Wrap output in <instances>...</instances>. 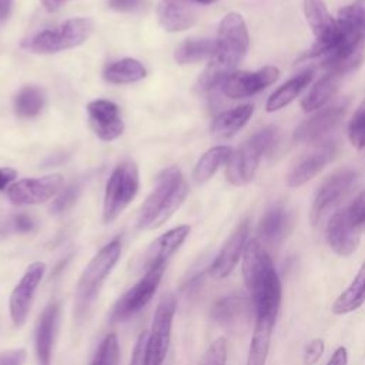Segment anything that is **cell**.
<instances>
[{
	"instance_id": "cell-1",
	"label": "cell",
	"mask_w": 365,
	"mask_h": 365,
	"mask_svg": "<svg viewBox=\"0 0 365 365\" xmlns=\"http://www.w3.org/2000/svg\"><path fill=\"white\" fill-rule=\"evenodd\" d=\"M250 46L248 29L240 13L231 11L222 17L215 38V53L197 81L201 93L220 88L224 78L237 70L245 58Z\"/></svg>"
},
{
	"instance_id": "cell-2",
	"label": "cell",
	"mask_w": 365,
	"mask_h": 365,
	"mask_svg": "<svg viewBox=\"0 0 365 365\" xmlns=\"http://www.w3.org/2000/svg\"><path fill=\"white\" fill-rule=\"evenodd\" d=\"M242 278L255 317L277 318L282 288L274 262L259 240H250L242 254Z\"/></svg>"
},
{
	"instance_id": "cell-3",
	"label": "cell",
	"mask_w": 365,
	"mask_h": 365,
	"mask_svg": "<svg viewBox=\"0 0 365 365\" xmlns=\"http://www.w3.org/2000/svg\"><path fill=\"white\" fill-rule=\"evenodd\" d=\"M188 184L177 165H170L163 170L153 191L143 202L137 227L141 230H153L163 225L185 201Z\"/></svg>"
},
{
	"instance_id": "cell-4",
	"label": "cell",
	"mask_w": 365,
	"mask_h": 365,
	"mask_svg": "<svg viewBox=\"0 0 365 365\" xmlns=\"http://www.w3.org/2000/svg\"><path fill=\"white\" fill-rule=\"evenodd\" d=\"M93 31L94 21L90 17H73L21 40L20 46L34 54H54L81 46Z\"/></svg>"
},
{
	"instance_id": "cell-5",
	"label": "cell",
	"mask_w": 365,
	"mask_h": 365,
	"mask_svg": "<svg viewBox=\"0 0 365 365\" xmlns=\"http://www.w3.org/2000/svg\"><path fill=\"white\" fill-rule=\"evenodd\" d=\"M277 141V128L264 127L245 140L237 150H232L225 167V177L228 182L232 185L248 184L254 178L261 158L275 147Z\"/></svg>"
},
{
	"instance_id": "cell-6",
	"label": "cell",
	"mask_w": 365,
	"mask_h": 365,
	"mask_svg": "<svg viewBox=\"0 0 365 365\" xmlns=\"http://www.w3.org/2000/svg\"><path fill=\"white\" fill-rule=\"evenodd\" d=\"M120 252V238H114L91 258V261L83 271L76 288V305L78 312L87 309V307L94 301L101 284L117 264Z\"/></svg>"
},
{
	"instance_id": "cell-7",
	"label": "cell",
	"mask_w": 365,
	"mask_h": 365,
	"mask_svg": "<svg viewBox=\"0 0 365 365\" xmlns=\"http://www.w3.org/2000/svg\"><path fill=\"white\" fill-rule=\"evenodd\" d=\"M140 173L134 161L120 163L111 173L103 201V221L113 222L133 201L138 191Z\"/></svg>"
},
{
	"instance_id": "cell-8",
	"label": "cell",
	"mask_w": 365,
	"mask_h": 365,
	"mask_svg": "<svg viewBox=\"0 0 365 365\" xmlns=\"http://www.w3.org/2000/svg\"><path fill=\"white\" fill-rule=\"evenodd\" d=\"M177 299L173 294L164 295L157 304L147 339V365H163L171 339V327Z\"/></svg>"
},
{
	"instance_id": "cell-9",
	"label": "cell",
	"mask_w": 365,
	"mask_h": 365,
	"mask_svg": "<svg viewBox=\"0 0 365 365\" xmlns=\"http://www.w3.org/2000/svg\"><path fill=\"white\" fill-rule=\"evenodd\" d=\"M305 20L315 37L314 46L304 58H322L332 47L336 36V19L331 16L324 0H304Z\"/></svg>"
},
{
	"instance_id": "cell-10",
	"label": "cell",
	"mask_w": 365,
	"mask_h": 365,
	"mask_svg": "<svg viewBox=\"0 0 365 365\" xmlns=\"http://www.w3.org/2000/svg\"><path fill=\"white\" fill-rule=\"evenodd\" d=\"M356 173L349 168H338L332 174H329L318 187L314 201L309 211V220L312 225H318L324 215L334 208L342 197L349 191L351 185L354 184Z\"/></svg>"
},
{
	"instance_id": "cell-11",
	"label": "cell",
	"mask_w": 365,
	"mask_h": 365,
	"mask_svg": "<svg viewBox=\"0 0 365 365\" xmlns=\"http://www.w3.org/2000/svg\"><path fill=\"white\" fill-rule=\"evenodd\" d=\"M349 104L351 98L344 96L318 108L295 128L294 140L298 143H312L322 138L344 118Z\"/></svg>"
},
{
	"instance_id": "cell-12",
	"label": "cell",
	"mask_w": 365,
	"mask_h": 365,
	"mask_svg": "<svg viewBox=\"0 0 365 365\" xmlns=\"http://www.w3.org/2000/svg\"><path fill=\"white\" fill-rule=\"evenodd\" d=\"M279 77V68L275 66H265L254 71L235 70L228 74L220 86L221 93L232 100L251 97L272 83Z\"/></svg>"
},
{
	"instance_id": "cell-13",
	"label": "cell",
	"mask_w": 365,
	"mask_h": 365,
	"mask_svg": "<svg viewBox=\"0 0 365 365\" xmlns=\"http://www.w3.org/2000/svg\"><path fill=\"white\" fill-rule=\"evenodd\" d=\"M164 268L165 265H158L145 271L144 277L117 301L113 309L114 321H124L133 317L150 302L160 285Z\"/></svg>"
},
{
	"instance_id": "cell-14",
	"label": "cell",
	"mask_w": 365,
	"mask_h": 365,
	"mask_svg": "<svg viewBox=\"0 0 365 365\" xmlns=\"http://www.w3.org/2000/svg\"><path fill=\"white\" fill-rule=\"evenodd\" d=\"M61 174H47L37 178H23L7 188L9 200L16 205H36L46 202L63 190Z\"/></svg>"
},
{
	"instance_id": "cell-15",
	"label": "cell",
	"mask_w": 365,
	"mask_h": 365,
	"mask_svg": "<svg viewBox=\"0 0 365 365\" xmlns=\"http://www.w3.org/2000/svg\"><path fill=\"white\" fill-rule=\"evenodd\" d=\"M46 274V264L36 261L29 265L24 275L19 281V284L14 287L11 295H10V317L16 327H21L29 315V311L31 308L34 294Z\"/></svg>"
},
{
	"instance_id": "cell-16",
	"label": "cell",
	"mask_w": 365,
	"mask_h": 365,
	"mask_svg": "<svg viewBox=\"0 0 365 365\" xmlns=\"http://www.w3.org/2000/svg\"><path fill=\"white\" fill-rule=\"evenodd\" d=\"M248 232H250V221L244 220L232 231V234L228 237V240L225 241V244L222 245V248L211 262L208 268V274L212 278L222 279L234 271L248 242L247 241Z\"/></svg>"
},
{
	"instance_id": "cell-17",
	"label": "cell",
	"mask_w": 365,
	"mask_h": 365,
	"mask_svg": "<svg viewBox=\"0 0 365 365\" xmlns=\"http://www.w3.org/2000/svg\"><path fill=\"white\" fill-rule=\"evenodd\" d=\"M361 230L351 221L346 208L336 211L327 224V241L339 257L352 255L361 241Z\"/></svg>"
},
{
	"instance_id": "cell-18",
	"label": "cell",
	"mask_w": 365,
	"mask_h": 365,
	"mask_svg": "<svg viewBox=\"0 0 365 365\" xmlns=\"http://www.w3.org/2000/svg\"><path fill=\"white\" fill-rule=\"evenodd\" d=\"M87 115L94 134L103 141H113L124 131L118 106L110 100L98 98L87 104Z\"/></svg>"
},
{
	"instance_id": "cell-19",
	"label": "cell",
	"mask_w": 365,
	"mask_h": 365,
	"mask_svg": "<svg viewBox=\"0 0 365 365\" xmlns=\"http://www.w3.org/2000/svg\"><path fill=\"white\" fill-rule=\"evenodd\" d=\"M358 64H339L328 68V71L311 87V90L301 100L304 111H317L331 101L341 87L342 80L355 68Z\"/></svg>"
},
{
	"instance_id": "cell-20",
	"label": "cell",
	"mask_w": 365,
	"mask_h": 365,
	"mask_svg": "<svg viewBox=\"0 0 365 365\" xmlns=\"http://www.w3.org/2000/svg\"><path fill=\"white\" fill-rule=\"evenodd\" d=\"M338 155V144L328 143L301 158L288 173L285 184L289 188L301 187L319 174Z\"/></svg>"
},
{
	"instance_id": "cell-21",
	"label": "cell",
	"mask_w": 365,
	"mask_h": 365,
	"mask_svg": "<svg viewBox=\"0 0 365 365\" xmlns=\"http://www.w3.org/2000/svg\"><path fill=\"white\" fill-rule=\"evenodd\" d=\"M160 26L168 33H180L197 21V7L191 0H160L155 9Z\"/></svg>"
},
{
	"instance_id": "cell-22",
	"label": "cell",
	"mask_w": 365,
	"mask_h": 365,
	"mask_svg": "<svg viewBox=\"0 0 365 365\" xmlns=\"http://www.w3.org/2000/svg\"><path fill=\"white\" fill-rule=\"evenodd\" d=\"M190 231H191V227L187 224H182L175 228H171L170 231L155 238L148 245V248L143 255L141 268L148 271L153 267L165 265L170 257L184 244Z\"/></svg>"
},
{
	"instance_id": "cell-23",
	"label": "cell",
	"mask_w": 365,
	"mask_h": 365,
	"mask_svg": "<svg viewBox=\"0 0 365 365\" xmlns=\"http://www.w3.org/2000/svg\"><path fill=\"white\" fill-rule=\"evenodd\" d=\"M292 224V211L284 202H275L268 207L258 222V240L267 244H278L289 234Z\"/></svg>"
},
{
	"instance_id": "cell-24",
	"label": "cell",
	"mask_w": 365,
	"mask_h": 365,
	"mask_svg": "<svg viewBox=\"0 0 365 365\" xmlns=\"http://www.w3.org/2000/svg\"><path fill=\"white\" fill-rule=\"evenodd\" d=\"M60 318L58 301L50 302L41 312L36 329V354L40 365H50L51 349Z\"/></svg>"
},
{
	"instance_id": "cell-25",
	"label": "cell",
	"mask_w": 365,
	"mask_h": 365,
	"mask_svg": "<svg viewBox=\"0 0 365 365\" xmlns=\"http://www.w3.org/2000/svg\"><path fill=\"white\" fill-rule=\"evenodd\" d=\"M252 113L254 107L251 104H241L220 113L211 123L212 137L218 140L231 138L248 123Z\"/></svg>"
},
{
	"instance_id": "cell-26",
	"label": "cell",
	"mask_w": 365,
	"mask_h": 365,
	"mask_svg": "<svg viewBox=\"0 0 365 365\" xmlns=\"http://www.w3.org/2000/svg\"><path fill=\"white\" fill-rule=\"evenodd\" d=\"M312 77L314 68H305L301 73L291 77L268 97L265 103V110L268 113H274L291 104L299 96V93L311 83Z\"/></svg>"
},
{
	"instance_id": "cell-27",
	"label": "cell",
	"mask_w": 365,
	"mask_h": 365,
	"mask_svg": "<svg viewBox=\"0 0 365 365\" xmlns=\"http://www.w3.org/2000/svg\"><path fill=\"white\" fill-rule=\"evenodd\" d=\"M275 319L277 318L272 317H255V327L248 348L247 365H265Z\"/></svg>"
},
{
	"instance_id": "cell-28",
	"label": "cell",
	"mask_w": 365,
	"mask_h": 365,
	"mask_svg": "<svg viewBox=\"0 0 365 365\" xmlns=\"http://www.w3.org/2000/svg\"><path fill=\"white\" fill-rule=\"evenodd\" d=\"M251 301L240 292H232L221 297L215 301L211 308V317L221 325H232L237 322L248 309Z\"/></svg>"
},
{
	"instance_id": "cell-29",
	"label": "cell",
	"mask_w": 365,
	"mask_h": 365,
	"mask_svg": "<svg viewBox=\"0 0 365 365\" xmlns=\"http://www.w3.org/2000/svg\"><path fill=\"white\" fill-rule=\"evenodd\" d=\"M365 302V261L359 267L349 287L334 301L331 309L336 315H345L358 309Z\"/></svg>"
},
{
	"instance_id": "cell-30",
	"label": "cell",
	"mask_w": 365,
	"mask_h": 365,
	"mask_svg": "<svg viewBox=\"0 0 365 365\" xmlns=\"http://www.w3.org/2000/svg\"><path fill=\"white\" fill-rule=\"evenodd\" d=\"M231 154H232V148L228 145H215L208 148L198 158L192 170L194 182L195 184L207 182L222 164H227Z\"/></svg>"
},
{
	"instance_id": "cell-31",
	"label": "cell",
	"mask_w": 365,
	"mask_h": 365,
	"mask_svg": "<svg viewBox=\"0 0 365 365\" xmlns=\"http://www.w3.org/2000/svg\"><path fill=\"white\" fill-rule=\"evenodd\" d=\"M147 70L138 60L125 57L106 66L103 77L111 84H128L145 78Z\"/></svg>"
},
{
	"instance_id": "cell-32",
	"label": "cell",
	"mask_w": 365,
	"mask_h": 365,
	"mask_svg": "<svg viewBox=\"0 0 365 365\" xmlns=\"http://www.w3.org/2000/svg\"><path fill=\"white\" fill-rule=\"evenodd\" d=\"M215 53V38L191 37L184 40L174 51V60L178 64H194L211 58Z\"/></svg>"
},
{
	"instance_id": "cell-33",
	"label": "cell",
	"mask_w": 365,
	"mask_h": 365,
	"mask_svg": "<svg viewBox=\"0 0 365 365\" xmlns=\"http://www.w3.org/2000/svg\"><path fill=\"white\" fill-rule=\"evenodd\" d=\"M46 100L43 88L36 86H23L14 97V111L19 117H36L43 111Z\"/></svg>"
},
{
	"instance_id": "cell-34",
	"label": "cell",
	"mask_w": 365,
	"mask_h": 365,
	"mask_svg": "<svg viewBox=\"0 0 365 365\" xmlns=\"http://www.w3.org/2000/svg\"><path fill=\"white\" fill-rule=\"evenodd\" d=\"M120 348L115 334H108L100 344L91 365H118Z\"/></svg>"
},
{
	"instance_id": "cell-35",
	"label": "cell",
	"mask_w": 365,
	"mask_h": 365,
	"mask_svg": "<svg viewBox=\"0 0 365 365\" xmlns=\"http://www.w3.org/2000/svg\"><path fill=\"white\" fill-rule=\"evenodd\" d=\"M348 138L355 148H365V98L356 107L348 124Z\"/></svg>"
},
{
	"instance_id": "cell-36",
	"label": "cell",
	"mask_w": 365,
	"mask_h": 365,
	"mask_svg": "<svg viewBox=\"0 0 365 365\" xmlns=\"http://www.w3.org/2000/svg\"><path fill=\"white\" fill-rule=\"evenodd\" d=\"M80 192H81V184L78 181L71 182L70 185H67L64 190L60 191V194L51 202L50 211L53 214H61V212L67 211L78 200Z\"/></svg>"
},
{
	"instance_id": "cell-37",
	"label": "cell",
	"mask_w": 365,
	"mask_h": 365,
	"mask_svg": "<svg viewBox=\"0 0 365 365\" xmlns=\"http://www.w3.org/2000/svg\"><path fill=\"white\" fill-rule=\"evenodd\" d=\"M228 355V344L224 336L217 338L204 352L200 365H225Z\"/></svg>"
},
{
	"instance_id": "cell-38",
	"label": "cell",
	"mask_w": 365,
	"mask_h": 365,
	"mask_svg": "<svg viewBox=\"0 0 365 365\" xmlns=\"http://www.w3.org/2000/svg\"><path fill=\"white\" fill-rule=\"evenodd\" d=\"M348 215L356 228L361 231L365 230V190H362L354 201L346 207Z\"/></svg>"
},
{
	"instance_id": "cell-39",
	"label": "cell",
	"mask_w": 365,
	"mask_h": 365,
	"mask_svg": "<svg viewBox=\"0 0 365 365\" xmlns=\"http://www.w3.org/2000/svg\"><path fill=\"white\" fill-rule=\"evenodd\" d=\"M325 351V344L322 338H314L304 351V365H315Z\"/></svg>"
},
{
	"instance_id": "cell-40",
	"label": "cell",
	"mask_w": 365,
	"mask_h": 365,
	"mask_svg": "<svg viewBox=\"0 0 365 365\" xmlns=\"http://www.w3.org/2000/svg\"><path fill=\"white\" fill-rule=\"evenodd\" d=\"M147 339H148V332L143 331L138 335V339L135 342L130 365H147Z\"/></svg>"
},
{
	"instance_id": "cell-41",
	"label": "cell",
	"mask_w": 365,
	"mask_h": 365,
	"mask_svg": "<svg viewBox=\"0 0 365 365\" xmlns=\"http://www.w3.org/2000/svg\"><path fill=\"white\" fill-rule=\"evenodd\" d=\"M107 4L114 11L130 13L138 10L143 4V0H107Z\"/></svg>"
},
{
	"instance_id": "cell-42",
	"label": "cell",
	"mask_w": 365,
	"mask_h": 365,
	"mask_svg": "<svg viewBox=\"0 0 365 365\" xmlns=\"http://www.w3.org/2000/svg\"><path fill=\"white\" fill-rule=\"evenodd\" d=\"M26 359L24 349H13L0 354V365H21Z\"/></svg>"
},
{
	"instance_id": "cell-43",
	"label": "cell",
	"mask_w": 365,
	"mask_h": 365,
	"mask_svg": "<svg viewBox=\"0 0 365 365\" xmlns=\"http://www.w3.org/2000/svg\"><path fill=\"white\" fill-rule=\"evenodd\" d=\"M36 227V221L33 217L27 214H19L13 218V228L19 232H29L33 231Z\"/></svg>"
},
{
	"instance_id": "cell-44",
	"label": "cell",
	"mask_w": 365,
	"mask_h": 365,
	"mask_svg": "<svg viewBox=\"0 0 365 365\" xmlns=\"http://www.w3.org/2000/svg\"><path fill=\"white\" fill-rule=\"evenodd\" d=\"M17 171L10 167H1L0 168V190H4L6 187H10L11 182L16 180Z\"/></svg>"
},
{
	"instance_id": "cell-45",
	"label": "cell",
	"mask_w": 365,
	"mask_h": 365,
	"mask_svg": "<svg viewBox=\"0 0 365 365\" xmlns=\"http://www.w3.org/2000/svg\"><path fill=\"white\" fill-rule=\"evenodd\" d=\"M348 364V351L345 346H338L327 365H346Z\"/></svg>"
},
{
	"instance_id": "cell-46",
	"label": "cell",
	"mask_w": 365,
	"mask_h": 365,
	"mask_svg": "<svg viewBox=\"0 0 365 365\" xmlns=\"http://www.w3.org/2000/svg\"><path fill=\"white\" fill-rule=\"evenodd\" d=\"M13 0H0V26H3L10 17Z\"/></svg>"
},
{
	"instance_id": "cell-47",
	"label": "cell",
	"mask_w": 365,
	"mask_h": 365,
	"mask_svg": "<svg viewBox=\"0 0 365 365\" xmlns=\"http://www.w3.org/2000/svg\"><path fill=\"white\" fill-rule=\"evenodd\" d=\"M66 1H68V0H41L44 9L47 11H57Z\"/></svg>"
},
{
	"instance_id": "cell-48",
	"label": "cell",
	"mask_w": 365,
	"mask_h": 365,
	"mask_svg": "<svg viewBox=\"0 0 365 365\" xmlns=\"http://www.w3.org/2000/svg\"><path fill=\"white\" fill-rule=\"evenodd\" d=\"M352 7L359 13V16L365 20V0H355L352 3Z\"/></svg>"
},
{
	"instance_id": "cell-49",
	"label": "cell",
	"mask_w": 365,
	"mask_h": 365,
	"mask_svg": "<svg viewBox=\"0 0 365 365\" xmlns=\"http://www.w3.org/2000/svg\"><path fill=\"white\" fill-rule=\"evenodd\" d=\"M191 1L195 3V4H212V3H215L218 0H191Z\"/></svg>"
}]
</instances>
